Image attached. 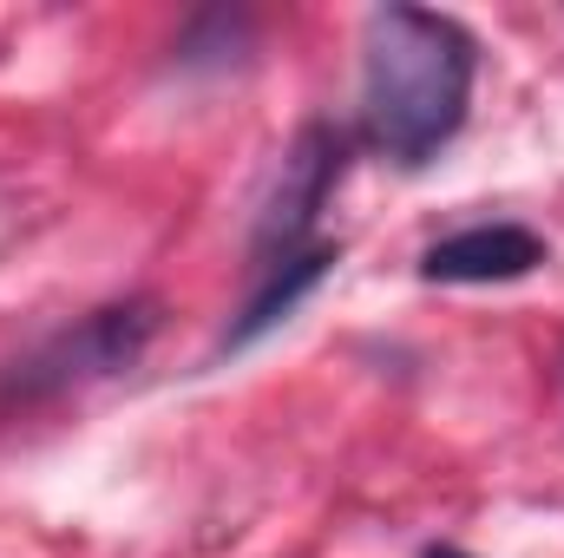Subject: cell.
Returning <instances> with one entry per match:
<instances>
[{"label": "cell", "mask_w": 564, "mask_h": 558, "mask_svg": "<svg viewBox=\"0 0 564 558\" xmlns=\"http://www.w3.org/2000/svg\"><path fill=\"white\" fill-rule=\"evenodd\" d=\"M341 164H348V144L322 119H308L289 139V151H282V164H276V184H270V197L257 211V230H250V264L263 277L276 264H289V257H302V237L315 230L328 191L341 184Z\"/></svg>", "instance_id": "3957f363"}, {"label": "cell", "mask_w": 564, "mask_h": 558, "mask_svg": "<svg viewBox=\"0 0 564 558\" xmlns=\"http://www.w3.org/2000/svg\"><path fill=\"white\" fill-rule=\"evenodd\" d=\"M158 322H164V302H158V296L106 302V309L79 315L73 329L46 335L26 362H13V375L0 382V395H13V401H53V395L112 382V375H126L144 348H151Z\"/></svg>", "instance_id": "7a4b0ae2"}, {"label": "cell", "mask_w": 564, "mask_h": 558, "mask_svg": "<svg viewBox=\"0 0 564 558\" xmlns=\"http://www.w3.org/2000/svg\"><path fill=\"white\" fill-rule=\"evenodd\" d=\"M421 558H466V552H459V546H426Z\"/></svg>", "instance_id": "8992f818"}, {"label": "cell", "mask_w": 564, "mask_h": 558, "mask_svg": "<svg viewBox=\"0 0 564 558\" xmlns=\"http://www.w3.org/2000/svg\"><path fill=\"white\" fill-rule=\"evenodd\" d=\"M473 33L453 13L375 7L361 33V126L394 164H426L466 126L473 106Z\"/></svg>", "instance_id": "6da1fadb"}, {"label": "cell", "mask_w": 564, "mask_h": 558, "mask_svg": "<svg viewBox=\"0 0 564 558\" xmlns=\"http://www.w3.org/2000/svg\"><path fill=\"white\" fill-rule=\"evenodd\" d=\"M545 264V237L525 224H473L421 257L426 282H519Z\"/></svg>", "instance_id": "277c9868"}, {"label": "cell", "mask_w": 564, "mask_h": 558, "mask_svg": "<svg viewBox=\"0 0 564 558\" xmlns=\"http://www.w3.org/2000/svg\"><path fill=\"white\" fill-rule=\"evenodd\" d=\"M335 257H341L335 244H308L302 257H289V264H276V270L263 277V289L250 296V309H243V315L230 322L224 348H250L257 335H270V329H276L282 315H289V309H295V302H302V296H308L315 282L328 277V264H335Z\"/></svg>", "instance_id": "5b68a950"}]
</instances>
